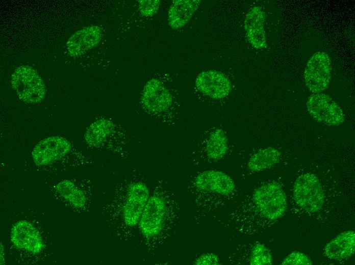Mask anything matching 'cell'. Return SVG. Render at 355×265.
Wrapping results in <instances>:
<instances>
[{
	"label": "cell",
	"mask_w": 355,
	"mask_h": 265,
	"mask_svg": "<svg viewBox=\"0 0 355 265\" xmlns=\"http://www.w3.org/2000/svg\"><path fill=\"white\" fill-rule=\"evenodd\" d=\"M164 200L158 196L149 198L139 221L142 234L147 237L157 235L162 230L166 214Z\"/></svg>",
	"instance_id": "obj_8"
},
{
	"label": "cell",
	"mask_w": 355,
	"mask_h": 265,
	"mask_svg": "<svg viewBox=\"0 0 355 265\" xmlns=\"http://www.w3.org/2000/svg\"><path fill=\"white\" fill-rule=\"evenodd\" d=\"M11 83L20 99L28 103L41 101L45 94V86L39 74L31 67H17L11 76Z\"/></svg>",
	"instance_id": "obj_2"
},
{
	"label": "cell",
	"mask_w": 355,
	"mask_h": 265,
	"mask_svg": "<svg viewBox=\"0 0 355 265\" xmlns=\"http://www.w3.org/2000/svg\"><path fill=\"white\" fill-rule=\"evenodd\" d=\"M284 265H311L310 258L303 253L294 251L288 255L282 261Z\"/></svg>",
	"instance_id": "obj_23"
},
{
	"label": "cell",
	"mask_w": 355,
	"mask_h": 265,
	"mask_svg": "<svg viewBox=\"0 0 355 265\" xmlns=\"http://www.w3.org/2000/svg\"><path fill=\"white\" fill-rule=\"evenodd\" d=\"M161 1L159 0L138 1V9L140 14L145 17H151L156 14L159 9Z\"/></svg>",
	"instance_id": "obj_22"
},
{
	"label": "cell",
	"mask_w": 355,
	"mask_h": 265,
	"mask_svg": "<svg viewBox=\"0 0 355 265\" xmlns=\"http://www.w3.org/2000/svg\"><path fill=\"white\" fill-rule=\"evenodd\" d=\"M70 148L67 139L58 136L49 137L35 145L32 152V158L37 166H47L65 156Z\"/></svg>",
	"instance_id": "obj_6"
},
{
	"label": "cell",
	"mask_w": 355,
	"mask_h": 265,
	"mask_svg": "<svg viewBox=\"0 0 355 265\" xmlns=\"http://www.w3.org/2000/svg\"><path fill=\"white\" fill-rule=\"evenodd\" d=\"M195 86L203 94L214 99H223L230 94L232 84L223 73L213 70L204 71L197 76Z\"/></svg>",
	"instance_id": "obj_10"
},
{
	"label": "cell",
	"mask_w": 355,
	"mask_h": 265,
	"mask_svg": "<svg viewBox=\"0 0 355 265\" xmlns=\"http://www.w3.org/2000/svg\"><path fill=\"white\" fill-rule=\"evenodd\" d=\"M194 184L202 191L221 195L229 194L235 188L234 180L229 175L214 170L199 173L195 178Z\"/></svg>",
	"instance_id": "obj_13"
},
{
	"label": "cell",
	"mask_w": 355,
	"mask_h": 265,
	"mask_svg": "<svg viewBox=\"0 0 355 265\" xmlns=\"http://www.w3.org/2000/svg\"><path fill=\"white\" fill-rule=\"evenodd\" d=\"M307 108L317 121L328 126H339L345 120V115L338 103L324 93H313L308 98Z\"/></svg>",
	"instance_id": "obj_5"
},
{
	"label": "cell",
	"mask_w": 355,
	"mask_h": 265,
	"mask_svg": "<svg viewBox=\"0 0 355 265\" xmlns=\"http://www.w3.org/2000/svg\"><path fill=\"white\" fill-rule=\"evenodd\" d=\"M219 262L217 255L214 253H205L199 256L195 261L198 265H215Z\"/></svg>",
	"instance_id": "obj_24"
},
{
	"label": "cell",
	"mask_w": 355,
	"mask_h": 265,
	"mask_svg": "<svg viewBox=\"0 0 355 265\" xmlns=\"http://www.w3.org/2000/svg\"><path fill=\"white\" fill-rule=\"evenodd\" d=\"M10 240L15 248L33 255L39 254L44 246L38 229L27 220H19L13 225Z\"/></svg>",
	"instance_id": "obj_7"
},
{
	"label": "cell",
	"mask_w": 355,
	"mask_h": 265,
	"mask_svg": "<svg viewBox=\"0 0 355 265\" xmlns=\"http://www.w3.org/2000/svg\"><path fill=\"white\" fill-rule=\"evenodd\" d=\"M296 203L304 210L315 213L324 202V195L317 177L311 173L303 174L296 179L293 189Z\"/></svg>",
	"instance_id": "obj_3"
},
{
	"label": "cell",
	"mask_w": 355,
	"mask_h": 265,
	"mask_svg": "<svg viewBox=\"0 0 355 265\" xmlns=\"http://www.w3.org/2000/svg\"><path fill=\"white\" fill-rule=\"evenodd\" d=\"M354 250L355 233L350 230L341 233L329 242L324 248V253L331 259L341 260L349 258Z\"/></svg>",
	"instance_id": "obj_15"
},
{
	"label": "cell",
	"mask_w": 355,
	"mask_h": 265,
	"mask_svg": "<svg viewBox=\"0 0 355 265\" xmlns=\"http://www.w3.org/2000/svg\"><path fill=\"white\" fill-rule=\"evenodd\" d=\"M149 196V190L145 184L137 182L130 184L122 208L126 225L133 227L138 223Z\"/></svg>",
	"instance_id": "obj_9"
},
{
	"label": "cell",
	"mask_w": 355,
	"mask_h": 265,
	"mask_svg": "<svg viewBox=\"0 0 355 265\" xmlns=\"http://www.w3.org/2000/svg\"><path fill=\"white\" fill-rule=\"evenodd\" d=\"M57 193L71 205L77 208L83 207L86 202L84 193L73 182L62 180L55 186Z\"/></svg>",
	"instance_id": "obj_20"
},
{
	"label": "cell",
	"mask_w": 355,
	"mask_h": 265,
	"mask_svg": "<svg viewBox=\"0 0 355 265\" xmlns=\"http://www.w3.org/2000/svg\"><path fill=\"white\" fill-rule=\"evenodd\" d=\"M1 255H0V263L1 264H4L5 263V251H4V247L2 244V243H1Z\"/></svg>",
	"instance_id": "obj_25"
},
{
	"label": "cell",
	"mask_w": 355,
	"mask_h": 265,
	"mask_svg": "<svg viewBox=\"0 0 355 265\" xmlns=\"http://www.w3.org/2000/svg\"><path fill=\"white\" fill-rule=\"evenodd\" d=\"M141 102L148 111L159 113L167 111L171 107L172 97L169 91L160 80L152 78L144 87Z\"/></svg>",
	"instance_id": "obj_11"
},
{
	"label": "cell",
	"mask_w": 355,
	"mask_h": 265,
	"mask_svg": "<svg viewBox=\"0 0 355 265\" xmlns=\"http://www.w3.org/2000/svg\"><path fill=\"white\" fill-rule=\"evenodd\" d=\"M227 150V139L225 132L220 128L215 129L206 143L205 151L207 156L213 160H219L225 156Z\"/></svg>",
	"instance_id": "obj_19"
},
{
	"label": "cell",
	"mask_w": 355,
	"mask_h": 265,
	"mask_svg": "<svg viewBox=\"0 0 355 265\" xmlns=\"http://www.w3.org/2000/svg\"><path fill=\"white\" fill-rule=\"evenodd\" d=\"M101 28L90 25L83 28L73 33L66 43L69 54L78 57L95 47L102 39Z\"/></svg>",
	"instance_id": "obj_12"
},
{
	"label": "cell",
	"mask_w": 355,
	"mask_h": 265,
	"mask_svg": "<svg viewBox=\"0 0 355 265\" xmlns=\"http://www.w3.org/2000/svg\"><path fill=\"white\" fill-rule=\"evenodd\" d=\"M265 20V13L259 6L250 9L245 17L244 28L247 39L257 49H262L267 46Z\"/></svg>",
	"instance_id": "obj_14"
},
{
	"label": "cell",
	"mask_w": 355,
	"mask_h": 265,
	"mask_svg": "<svg viewBox=\"0 0 355 265\" xmlns=\"http://www.w3.org/2000/svg\"><path fill=\"white\" fill-rule=\"evenodd\" d=\"M331 59L324 51L314 54L307 62L304 73L305 82L313 93H320L329 86L332 74Z\"/></svg>",
	"instance_id": "obj_4"
},
{
	"label": "cell",
	"mask_w": 355,
	"mask_h": 265,
	"mask_svg": "<svg viewBox=\"0 0 355 265\" xmlns=\"http://www.w3.org/2000/svg\"><path fill=\"white\" fill-rule=\"evenodd\" d=\"M281 153L276 148L269 147L255 153L248 163V169L253 172H260L277 164Z\"/></svg>",
	"instance_id": "obj_17"
},
{
	"label": "cell",
	"mask_w": 355,
	"mask_h": 265,
	"mask_svg": "<svg viewBox=\"0 0 355 265\" xmlns=\"http://www.w3.org/2000/svg\"><path fill=\"white\" fill-rule=\"evenodd\" d=\"M272 262L269 250L263 244L258 243L252 248L249 260L251 265H267Z\"/></svg>",
	"instance_id": "obj_21"
},
{
	"label": "cell",
	"mask_w": 355,
	"mask_h": 265,
	"mask_svg": "<svg viewBox=\"0 0 355 265\" xmlns=\"http://www.w3.org/2000/svg\"><path fill=\"white\" fill-rule=\"evenodd\" d=\"M252 198L259 213L270 220L281 218L287 208L286 194L282 187L276 182L268 183L257 188Z\"/></svg>",
	"instance_id": "obj_1"
},
{
	"label": "cell",
	"mask_w": 355,
	"mask_h": 265,
	"mask_svg": "<svg viewBox=\"0 0 355 265\" xmlns=\"http://www.w3.org/2000/svg\"><path fill=\"white\" fill-rule=\"evenodd\" d=\"M201 0H174L168 10V21L174 30L184 27L197 10Z\"/></svg>",
	"instance_id": "obj_16"
},
{
	"label": "cell",
	"mask_w": 355,
	"mask_h": 265,
	"mask_svg": "<svg viewBox=\"0 0 355 265\" xmlns=\"http://www.w3.org/2000/svg\"><path fill=\"white\" fill-rule=\"evenodd\" d=\"M114 127V124L109 120H97L87 128L84 135L85 140L90 146H99L106 141Z\"/></svg>",
	"instance_id": "obj_18"
}]
</instances>
